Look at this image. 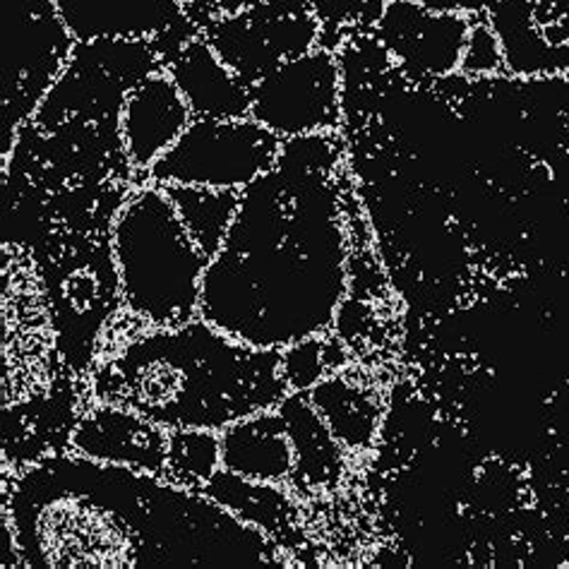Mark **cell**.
<instances>
[{
  "instance_id": "obj_25",
  "label": "cell",
  "mask_w": 569,
  "mask_h": 569,
  "mask_svg": "<svg viewBox=\"0 0 569 569\" xmlns=\"http://www.w3.org/2000/svg\"><path fill=\"white\" fill-rule=\"evenodd\" d=\"M260 0H219V6L227 10V12H238V10H243V8H252V6H258Z\"/></svg>"
},
{
  "instance_id": "obj_23",
  "label": "cell",
  "mask_w": 569,
  "mask_h": 569,
  "mask_svg": "<svg viewBox=\"0 0 569 569\" xmlns=\"http://www.w3.org/2000/svg\"><path fill=\"white\" fill-rule=\"evenodd\" d=\"M368 0H310L312 14H316L320 24H343L356 20L361 14Z\"/></svg>"
},
{
  "instance_id": "obj_11",
  "label": "cell",
  "mask_w": 569,
  "mask_h": 569,
  "mask_svg": "<svg viewBox=\"0 0 569 569\" xmlns=\"http://www.w3.org/2000/svg\"><path fill=\"white\" fill-rule=\"evenodd\" d=\"M70 452L101 463H118V467L163 476L169 428L128 407L97 401L74 426Z\"/></svg>"
},
{
  "instance_id": "obj_10",
  "label": "cell",
  "mask_w": 569,
  "mask_h": 569,
  "mask_svg": "<svg viewBox=\"0 0 569 569\" xmlns=\"http://www.w3.org/2000/svg\"><path fill=\"white\" fill-rule=\"evenodd\" d=\"M322 24L312 12L269 14L252 18V12L214 24L209 32V47L217 51L221 63L248 87L264 78L291 58L306 56L316 49Z\"/></svg>"
},
{
  "instance_id": "obj_22",
  "label": "cell",
  "mask_w": 569,
  "mask_h": 569,
  "mask_svg": "<svg viewBox=\"0 0 569 569\" xmlns=\"http://www.w3.org/2000/svg\"><path fill=\"white\" fill-rule=\"evenodd\" d=\"M500 68H505V63L498 34L492 32L490 22H471L459 70L463 74H473V78H486V74L498 72Z\"/></svg>"
},
{
  "instance_id": "obj_2",
  "label": "cell",
  "mask_w": 569,
  "mask_h": 569,
  "mask_svg": "<svg viewBox=\"0 0 569 569\" xmlns=\"http://www.w3.org/2000/svg\"><path fill=\"white\" fill-rule=\"evenodd\" d=\"M14 543L34 569L264 567L267 533L202 490L80 455L27 469L10 498Z\"/></svg>"
},
{
  "instance_id": "obj_17",
  "label": "cell",
  "mask_w": 569,
  "mask_h": 569,
  "mask_svg": "<svg viewBox=\"0 0 569 569\" xmlns=\"http://www.w3.org/2000/svg\"><path fill=\"white\" fill-rule=\"evenodd\" d=\"M169 194L188 233L209 260L227 241L231 223L241 204V190H214L198 186H161Z\"/></svg>"
},
{
  "instance_id": "obj_15",
  "label": "cell",
  "mask_w": 569,
  "mask_h": 569,
  "mask_svg": "<svg viewBox=\"0 0 569 569\" xmlns=\"http://www.w3.org/2000/svg\"><path fill=\"white\" fill-rule=\"evenodd\" d=\"M221 467L262 483H281L296 471L287 421L279 409L241 418L219 432Z\"/></svg>"
},
{
  "instance_id": "obj_7",
  "label": "cell",
  "mask_w": 569,
  "mask_h": 569,
  "mask_svg": "<svg viewBox=\"0 0 569 569\" xmlns=\"http://www.w3.org/2000/svg\"><path fill=\"white\" fill-rule=\"evenodd\" d=\"M250 118L281 140L332 132L339 126V63L335 53L312 49L250 84Z\"/></svg>"
},
{
  "instance_id": "obj_3",
  "label": "cell",
  "mask_w": 569,
  "mask_h": 569,
  "mask_svg": "<svg viewBox=\"0 0 569 569\" xmlns=\"http://www.w3.org/2000/svg\"><path fill=\"white\" fill-rule=\"evenodd\" d=\"M291 392L281 351L254 349L204 320L152 329L111 356L94 376L97 401L128 407L163 428L221 432Z\"/></svg>"
},
{
  "instance_id": "obj_6",
  "label": "cell",
  "mask_w": 569,
  "mask_h": 569,
  "mask_svg": "<svg viewBox=\"0 0 569 569\" xmlns=\"http://www.w3.org/2000/svg\"><path fill=\"white\" fill-rule=\"evenodd\" d=\"M281 138L254 118H192L147 181L154 186H198L243 190L274 169Z\"/></svg>"
},
{
  "instance_id": "obj_9",
  "label": "cell",
  "mask_w": 569,
  "mask_h": 569,
  "mask_svg": "<svg viewBox=\"0 0 569 569\" xmlns=\"http://www.w3.org/2000/svg\"><path fill=\"white\" fill-rule=\"evenodd\" d=\"M488 18L517 78L569 72V0H492Z\"/></svg>"
},
{
  "instance_id": "obj_24",
  "label": "cell",
  "mask_w": 569,
  "mask_h": 569,
  "mask_svg": "<svg viewBox=\"0 0 569 569\" xmlns=\"http://www.w3.org/2000/svg\"><path fill=\"white\" fill-rule=\"evenodd\" d=\"M416 3L438 12H478L490 8L492 0H416Z\"/></svg>"
},
{
  "instance_id": "obj_8",
  "label": "cell",
  "mask_w": 569,
  "mask_h": 569,
  "mask_svg": "<svg viewBox=\"0 0 569 569\" xmlns=\"http://www.w3.org/2000/svg\"><path fill=\"white\" fill-rule=\"evenodd\" d=\"M471 20L463 12H438L416 0H385L378 37L385 51L411 78H449L461 68Z\"/></svg>"
},
{
  "instance_id": "obj_16",
  "label": "cell",
  "mask_w": 569,
  "mask_h": 569,
  "mask_svg": "<svg viewBox=\"0 0 569 569\" xmlns=\"http://www.w3.org/2000/svg\"><path fill=\"white\" fill-rule=\"evenodd\" d=\"M301 395L303 392H289L277 407L291 436L296 473L308 486H329L341 473V449L312 401Z\"/></svg>"
},
{
  "instance_id": "obj_4",
  "label": "cell",
  "mask_w": 569,
  "mask_h": 569,
  "mask_svg": "<svg viewBox=\"0 0 569 569\" xmlns=\"http://www.w3.org/2000/svg\"><path fill=\"white\" fill-rule=\"evenodd\" d=\"M123 306L149 327H183L200 318L207 254L192 241L161 186L128 194L111 229Z\"/></svg>"
},
{
  "instance_id": "obj_12",
  "label": "cell",
  "mask_w": 569,
  "mask_h": 569,
  "mask_svg": "<svg viewBox=\"0 0 569 569\" xmlns=\"http://www.w3.org/2000/svg\"><path fill=\"white\" fill-rule=\"evenodd\" d=\"M192 121L188 101L167 70H157L126 92L118 130L132 169L149 171Z\"/></svg>"
},
{
  "instance_id": "obj_19",
  "label": "cell",
  "mask_w": 569,
  "mask_h": 569,
  "mask_svg": "<svg viewBox=\"0 0 569 569\" xmlns=\"http://www.w3.org/2000/svg\"><path fill=\"white\" fill-rule=\"evenodd\" d=\"M310 401L339 445L363 449L376 438L380 421L378 403L363 389L339 378H329L310 389Z\"/></svg>"
},
{
  "instance_id": "obj_5",
  "label": "cell",
  "mask_w": 569,
  "mask_h": 569,
  "mask_svg": "<svg viewBox=\"0 0 569 569\" xmlns=\"http://www.w3.org/2000/svg\"><path fill=\"white\" fill-rule=\"evenodd\" d=\"M3 58V161L27 118L68 70L78 41L53 0H0Z\"/></svg>"
},
{
  "instance_id": "obj_14",
  "label": "cell",
  "mask_w": 569,
  "mask_h": 569,
  "mask_svg": "<svg viewBox=\"0 0 569 569\" xmlns=\"http://www.w3.org/2000/svg\"><path fill=\"white\" fill-rule=\"evenodd\" d=\"M167 72L188 101L192 118H250V87L221 63L207 39L183 43Z\"/></svg>"
},
{
  "instance_id": "obj_21",
  "label": "cell",
  "mask_w": 569,
  "mask_h": 569,
  "mask_svg": "<svg viewBox=\"0 0 569 569\" xmlns=\"http://www.w3.org/2000/svg\"><path fill=\"white\" fill-rule=\"evenodd\" d=\"M327 341L318 337H308L281 349V378L289 385L291 392H308L322 382L327 366Z\"/></svg>"
},
{
  "instance_id": "obj_18",
  "label": "cell",
  "mask_w": 569,
  "mask_h": 569,
  "mask_svg": "<svg viewBox=\"0 0 569 569\" xmlns=\"http://www.w3.org/2000/svg\"><path fill=\"white\" fill-rule=\"evenodd\" d=\"M202 492L250 527L262 529L267 536L277 533L291 517V502L277 483L252 481V478L238 476L223 467L212 476V481L202 488Z\"/></svg>"
},
{
  "instance_id": "obj_20",
  "label": "cell",
  "mask_w": 569,
  "mask_h": 569,
  "mask_svg": "<svg viewBox=\"0 0 569 569\" xmlns=\"http://www.w3.org/2000/svg\"><path fill=\"white\" fill-rule=\"evenodd\" d=\"M221 469V438L217 430L173 428L169 430V455L163 476L190 490H202Z\"/></svg>"
},
{
  "instance_id": "obj_13",
  "label": "cell",
  "mask_w": 569,
  "mask_h": 569,
  "mask_svg": "<svg viewBox=\"0 0 569 569\" xmlns=\"http://www.w3.org/2000/svg\"><path fill=\"white\" fill-rule=\"evenodd\" d=\"M78 43L103 39L159 41L163 34L194 32L178 0H53Z\"/></svg>"
},
{
  "instance_id": "obj_1",
  "label": "cell",
  "mask_w": 569,
  "mask_h": 569,
  "mask_svg": "<svg viewBox=\"0 0 569 569\" xmlns=\"http://www.w3.org/2000/svg\"><path fill=\"white\" fill-rule=\"evenodd\" d=\"M332 132L281 142L272 171L241 190L202 277L200 320L254 349L281 351L335 322L347 293Z\"/></svg>"
}]
</instances>
